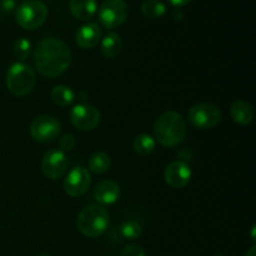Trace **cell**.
<instances>
[{"label": "cell", "instance_id": "cell-14", "mask_svg": "<svg viewBox=\"0 0 256 256\" xmlns=\"http://www.w3.org/2000/svg\"><path fill=\"white\" fill-rule=\"evenodd\" d=\"M94 198L99 204L112 205L119 200L120 188L116 182L110 179L102 180L96 184L94 189Z\"/></svg>", "mask_w": 256, "mask_h": 256}, {"label": "cell", "instance_id": "cell-3", "mask_svg": "<svg viewBox=\"0 0 256 256\" xmlns=\"http://www.w3.org/2000/svg\"><path fill=\"white\" fill-rule=\"evenodd\" d=\"M110 215L104 206L90 204L82 208L76 219V226L82 235L88 238H98L106 232Z\"/></svg>", "mask_w": 256, "mask_h": 256}, {"label": "cell", "instance_id": "cell-8", "mask_svg": "<svg viewBox=\"0 0 256 256\" xmlns=\"http://www.w3.org/2000/svg\"><path fill=\"white\" fill-rule=\"evenodd\" d=\"M62 132V125L59 120L50 115H39L30 125V135L32 139L42 144H49L55 142Z\"/></svg>", "mask_w": 256, "mask_h": 256}, {"label": "cell", "instance_id": "cell-24", "mask_svg": "<svg viewBox=\"0 0 256 256\" xmlns=\"http://www.w3.org/2000/svg\"><path fill=\"white\" fill-rule=\"evenodd\" d=\"M76 145V139L72 134H65L60 138L59 140V148L62 152H70Z\"/></svg>", "mask_w": 256, "mask_h": 256}, {"label": "cell", "instance_id": "cell-12", "mask_svg": "<svg viewBox=\"0 0 256 256\" xmlns=\"http://www.w3.org/2000/svg\"><path fill=\"white\" fill-rule=\"evenodd\" d=\"M192 176L189 165L182 160L170 162L164 172V179L172 189H182L190 182Z\"/></svg>", "mask_w": 256, "mask_h": 256}, {"label": "cell", "instance_id": "cell-9", "mask_svg": "<svg viewBox=\"0 0 256 256\" xmlns=\"http://www.w3.org/2000/svg\"><path fill=\"white\" fill-rule=\"evenodd\" d=\"M69 118L72 126L79 132H92L99 125L102 115L96 108L80 102L72 108Z\"/></svg>", "mask_w": 256, "mask_h": 256}, {"label": "cell", "instance_id": "cell-18", "mask_svg": "<svg viewBox=\"0 0 256 256\" xmlns=\"http://www.w3.org/2000/svg\"><path fill=\"white\" fill-rule=\"evenodd\" d=\"M50 98H52V102H54L58 106H69L74 102L75 100V94L72 92V89L66 85H56V86L52 88V92H50Z\"/></svg>", "mask_w": 256, "mask_h": 256}, {"label": "cell", "instance_id": "cell-23", "mask_svg": "<svg viewBox=\"0 0 256 256\" xmlns=\"http://www.w3.org/2000/svg\"><path fill=\"white\" fill-rule=\"evenodd\" d=\"M32 45L30 42V40L28 38H19L16 42H14V55L16 59H19L20 62L28 59L32 54Z\"/></svg>", "mask_w": 256, "mask_h": 256}, {"label": "cell", "instance_id": "cell-2", "mask_svg": "<svg viewBox=\"0 0 256 256\" xmlns=\"http://www.w3.org/2000/svg\"><path fill=\"white\" fill-rule=\"evenodd\" d=\"M156 142L165 148H175L186 136V122L179 112L169 110L160 115L154 124Z\"/></svg>", "mask_w": 256, "mask_h": 256}, {"label": "cell", "instance_id": "cell-19", "mask_svg": "<svg viewBox=\"0 0 256 256\" xmlns=\"http://www.w3.org/2000/svg\"><path fill=\"white\" fill-rule=\"evenodd\" d=\"M88 165H89L90 172H92L94 174H104V172H109V169L112 168V159L106 152H98L89 158Z\"/></svg>", "mask_w": 256, "mask_h": 256}, {"label": "cell", "instance_id": "cell-28", "mask_svg": "<svg viewBox=\"0 0 256 256\" xmlns=\"http://www.w3.org/2000/svg\"><path fill=\"white\" fill-rule=\"evenodd\" d=\"M174 19L175 20H182V12L176 8V10H174Z\"/></svg>", "mask_w": 256, "mask_h": 256}, {"label": "cell", "instance_id": "cell-29", "mask_svg": "<svg viewBox=\"0 0 256 256\" xmlns=\"http://www.w3.org/2000/svg\"><path fill=\"white\" fill-rule=\"evenodd\" d=\"M244 256H256V248L252 246V249H249V252H246V254Z\"/></svg>", "mask_w": 256, "mask_h": 256}, {"label": "cell", "instance_id": "cell-10", "mask_svg": "<svg viewBox=\"0 0 256 256\" xmlns=\"http://www.w3.org/2000/svg\"><path fill=\"white\" fill-rule=\"evenodd\" d=\"M64 190L72 198H79L86 194L92 185V175L88 169L82 166H75L68 172L64 179Z\"/></svg>", "mask_w": 256, "mask_h": 256}, {"label": "cell", "instance_id": "cell-22", "mask_svg": "<svg viewBox=\"0 0 256 256\" xmlns=\"http://www.w3.org/2000/svg\"><path fill=\"white\" fill-rule=\"evenodd\" d=\"M119 232L122 238L126 240H135L142 235V228L139 222L136 220H126L122 222L119 228Z\"/></svg>", "mask_w": 256, "mask_h": 256}, {"label": "cell", "instance_id": "cell-13", "mask_svg": "<svg viewBox=\"0 0 256 256\" xmlns=\"http://www.w3.org/2000/svg\"><path fill=\"white\" fill-rule=\"evenodd\" d=\"M102 34V28L96 22H86L78 29L75 42L82 49H92L100 42Z\"/></svg>", "mask_w": 256, "mask_h": 256}, {"label": "cell", "instance_id": "cell-26", "mask_svg": "<svg viewBox=\"0 0 256 256\" xmlns=\"http://www.w3.org/2000/svg\"><path fill=\"white\" fill-rule=\"evenodd\" d=\"M0 9H2V12L9 14L15 9V2L14 0H2L0 2Z\"/></svg>", "mask_w": 256, "mask_h": 256}, {"label": "cell", "instance_id": "cell-17", "mask_svg": "<svg viewBox=\"0 0 256 256\" xmlns=\"http://www.w3.org/2000/svg\"><path fill=\"white\" fill-rule=\"evenodd\" d=\"M122 49V40L118 32H110L102 38V52L109 59L118 56Z\"/></svg>", "mask_w": 256, "mask_h": 256}, {"label": "cell", "instance_id": "cell-7", "mask_svg": "<svg viewBox=\"0 0 256 256\" xmlns=\"http://www.w3.org/2000/svg\"><path fill=\"white\" fill-rule=\"evenodd\" d=\"M128 15L129 6L125 0H104L98 12L99 22L106 29L122 26L126 22Z\"/></svg>", "mask_w": 256, "mask_h": 256}, {"label": "cell", "instance_id": "cell-15", "mask_svg": "<svg viewBox=\"0 0 256 256\" xmlns=\"http://www.w3.org/2000/svg\"><path fill=\"white\" fill-rule=\"evenodd\" d=\"M70 12L78 20H90L98 10L96 0H70Z\"/></svg>", "mask_w": 256, "mask_h": 256}, {"label": "cell", "instance_id": "cell-4", "mask_svg": "<svg viewBox=\"0 0 256 256\" xmlns=\"http://www.w3.org/2000/svg\"><path fill=\"white\" fill-rule=\"evenodd\" d=\"M6 88L14 96L22 98L32 92L36 84L35 72L24 62H14L6 72Z\"/></svg>", "mask_w": 256, "mask_h": 256}, {"label": "cell", "instance_id": "cell-30", "mask_svg": "<svg viewBox=\"0 0 256 256\" xmlns=\"http://www.w3.org/2000/svg\"><path fill=\"white\" fill-rule=\"evenodd\" d=\"M40 256H50L49 254H45V252H42V254H40Z\"/></svg>", "mask_w": 256, "mask_h": 256}, {"label": "cell", "instance_id": "cell-5", "mask_svg": "<svg viewBox=\"0 0 256 256\" xmlns=\"http://www.w3.org/2000/svg\"><path fill=\"white\" fill-rule=\"evenodd\" d=\"M49 10L40 0H24L15 10V20L25 30H35L48 19Z\"/></svg>", "mask_w": 256, "mask_h": 256}, {"label": "cell", "instance_id": "cell-20", "mask_svg": "<svg viewBox=\"0 0 256 256\" xmlns=\"http://www.w3.org/2000/svg\"><path fill=\"white\" fill-rule=\"evenodd\" d=\"M132 148L136 154L146 156L155 150V139L149 134H139L134 139Z\"/></svg>", "mask_w": 256, "mask_h": 256}, {"label": "cell", "instance_id": "cell-6", "mask_svg": "<svg viewBox=\"0 0 256 256\" xmlns=\"http://www.w3.org/2000/svg\"><path fill=\"white\" fill-rule=\"evenodd\" d=\"M188 119L196 129H212L222 122V112L216 105L210 102H199L190 108Z\"/></svg>", "mask_w": 256, "mask_h": 256}, {"label": "cell", "instance_id": "cell-16", "mask_svg": "<svg viewBox=\"0 0 256 256\" xmlns=\"http://www.w3.org/2000/svg\"><path fill=\"white\" fill-rule=\"evenodd\" d=\"M230 114H232V120L242 126L249 125L254 119V109L252 104L245 100H235L230 108Z\"/></svg>", "mask_w": 256, "mask_h": 256}, {"label": "cell", "instance_id": "cell-27", "mask_svg": "<svg viewBox=\"0 0 256 256\" xmlns=\"http://www.w3.org/2000/svg\"><path fill=\"white\" fill-rule=\"evenodd\" d=\"M168 2H169L170 4L172 5V6L182 8V6H184V5L189 4V2H192V0H168Z\"/></svg>", "mask_w": 256, "mask_h": 256}, {"label": "cell", "instance_id": "cell-1", "mask_svg": "<svg viewBox=\"0 0 256 256\" xmlns=\"http://www.w3.org/2000/svg\"><path fill=\"white\" fill-rule=\"evenodd\" d=\"M34 64L42 76H60L72 64V52L62 40L56 38H45L36 45Z\"/></svg>", "mask_w": 256, "mask_h": 256}, {"label": "cell", "instance_id": "cell-21", "mask_svg": "<svg viewBox=\"0 0 256 256\" xmlns=\"http://www.w3.org/2000/svg\"><path fill=\"white\" fill-rule=\"evenodd\" d=\"M142 12L149 19H159L166 12V5L162 0H145L142 4Z\"/></svg>", "mask_w": 256, "mask_h": 256}, {"label": "cell", "instance_id": "cell-25", "mask_svg": "<svg viewBox=\"0 0 256 256\" xmlns=\"http://www.w3.org/2000/svg\"><path fill=\"white\" fill-rule=\"evenodd\" d=\"M119 256H146L144 249L139 244H129L122 250Z\"/></svg>", "mask_w": 256, "mask_h": 256}, {"label": "cell", "instance_id": "cell-11", "mask_svg": "<svg viewBox=\"0 0 256 256\" xmlns=\"http://www.w3.org/2000/svg\"><path fill=\"white\" fill-rule=\"evenodd\" d=\"M68 169V158L60 149H52L44 154L42 170L50 180H56L64 176Z\"/></svg>", "mask_w": 256, "mask_h": 256}]
</instances>
